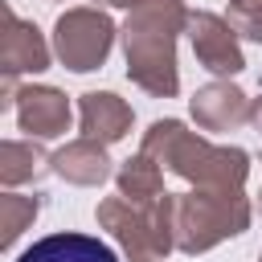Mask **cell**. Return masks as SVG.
Here are the masks:
<instances>
[{
  "label": "cell",
  "instance_id": "cell-1",
  "mask_svg": "<svg viewBox=\"0 0 262 262\" xmlns=\"http://www.w3.org/2000/svg\"><path fill=\"white\" fill-rule=\"evenodd\" d=\"M20 262H119V258L98 237H86V233H53V237L33 242L20 254Z\"/></svg>",
  "mask_w": 262,
  "mask_h": 262
},
{
  "label": "cell",
  "instance_id": "cell-2",
  "mask_svg": "<svg viewBox=\"0 0 262 262\" xmlns=\"http://www.w3.org/2000/svg\"><path fill=\"white\" fill-rule=\"evenodd\" d=\"M57 41H61V57H66L74 70H90V66L106 53V20H102V16L94 20V16L78 12V16L61 20Z\"/></svg>",
  "mask_w": 262,
  "mask_h": 262
},
{
  "label": "cell",
  "instance_id": "cell-3",
  "mask_svg": "<svg viewBox=\"0 0 262 262\" xmlns=\"http://www.w3.org/2000/svg\"><path fill=\"white\" fill-rule=\"evenodd\" d=\"M66 102L53 94V90H37V94H25V111H20V123L37 135H53L61 123H66Z\"/></svg>",
  "mask_w": 262,
  "mask_h": 262
},
{
  "label": "cell",
  "instance_id": "cell-4",
  "mask_svg": "<svg viewBox=\"0 0 262 262\" xmlns=\"http://www.w3.org/2000/svg\"><path fill=\"white\" fill-rule=\"evenodd\" d=\"M123 106L115 102V94H86V131H94V127H102V135L106 139H115V135H123L119 127H123Z\"/></svg>",
  "mask_w": 262,
  "mask_h": 262
}]
</instances>
